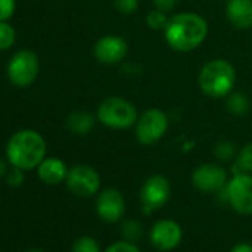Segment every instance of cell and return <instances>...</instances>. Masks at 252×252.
Wrapping results in <instances>:
<instances>
[{
  "label": "cell",
  "instance_id": "28",
  "mask_svg": "<svg viewBox=\"0 0 252 252\" xmlns=\"http://www.w3.org/2000/svg\"><path fill=\"white\" fill-rule=\"evenodd\" d=\"M153 3L162 12H171L177 6V0H153Z\"/></svg>",
  "mask_w": 252,
  "mask_h": 252
},
{
  "label": "cell",
  "instance_id": "19",
  "mask_svg": "<svg viewBox=\"0 0 252 252\" xmlns=\"http://www.w3.org/2000/svg\"><path fill=\"white\" fill-rule=\"evenodd\" d=\"M15 42V30L5 21H0V51L11 48Z\"/></svg>",
  "mask_w": 252,
  "mask_h": 252
},
{
  "label": "cell",
  "instance_id": "25",
  "mask_svg": "<svg viewBox=\"0 0 252 252\" xmlns=\"http://www.w3.org/2000/svg\"><path fill=\"white\" fill-rule=\"evenodd\" d=\"M15 12V0H0V21L9 20Z\"/></svg>",
  "mask_w": 252,
  "mask_h": 252
},
{
  "label": "cell",
  "instance_id": "1",
  "mask_svg": "<svg viewBox=\"0 0 252 252\" xmlns=\"http://www.w3.org/2000/svg\"><path fill=\"white\" fill-rule=\"evenodd\" d=\"M208 36V23L197 14L183 12L172 17L165 27L168 45L178 52H190Z\"/></svg>",
  "mask_w": 252,
  "mask_h": 252
},
{
  "label": "cell",
  "instance_id": "6",
  "mask_svg": "<svg viewBox=\"0 0 252 252\" xmlns=\"http://www.w3.org/2000/svg\"><path fill=\"white\" fill-rule=\"evenodd\" d=\"M39 73V60L32 51H20L17 52L8 65L9 80L20 88H26L34 82Z\"/></svg>",
  "mask_w": 252,
  "mask_h": 252
},
{
  "label": "cell",
  "instance_id": "29",
  "mask_svg": "<svg viewBox=\"0 0 252 252\" xmlns=\"http://www.w3.org/2000/svg\"><path fill=\"white\" fill-rule=\"evenodd\" d=\"M231 252H252V245L249 243H237L233 246Z\"/></svg>",
  "mask_w": 252,
  "mask_h": 252
},
{
  "label": "cell",
  "instance_id": "4",
  "mask_svg": "<svg viewBox=\"0 0 252 252\" xmlns=\"http://www.w3.org/2000/svg\"><path fill=\"white\" fill-rule=\"evenodd\" d=\"M98 120L111 129H128L137 123L138 114L132 102L120 96H108L98 107Z\"/></svg>",
  "mask_w": 252,
  "mask_h": 252
},
{
  "label": "cell",
  "instance_id": "26",
  "mask_svg": "<svg viewBox=\"0 0 252 252\" xmlns=\"http://www.w3.org/2000/svg\"><path fill=\"white\" fill-rule=\"evenodd\" d=\"M105 252H141L132 242H116L105 249Z\"/></svg>",
  "mask_w": 252,
  "mask_h": 252
},
{
  "label": "cell",
  "instance_id": "16",
  "mask_svg": "<svg viewBox=\"0 0 252 252\" xmlns=\"http://www.w3.org/2000/svg\"><path fill=\"white\" fill-rule=\"evenodd\" d=\"M95 125V117L86 111H76L68 116L67 119V126L73 134L77 135H85L88 134Z\"/></svg>",
  "mask_w": 252,
  "mask_h": 252
},
{
  "label": "cell",
  "instance_id": "31",
  "mask_svg": "<svg viewBox=\"0 0 252 252\" xmlns=\"http://www.w3.org/2000/svg\"><path fill=\"white\" fill-rule=\"evenodd\" d=\"M27 252H43V251H40V249H29Z\"/></svg>",
  "mask_w": 252,
  "mask_h": 252
},
{
  "label": "cell",
  "instance_id": "18",
  "mask_svg": "<svg viewBox=\"0 0 252 252\" xmlns=\"http://www.w3.org/2000/svg\"><path fill=\"white\" fill-rule=\"evenodd\" d=\"M239 168V174H246V172H252V143L246 144L242 152L239 153V159H237V165Z\"/></svg>",
  "mask_w": 252,
  "mask_h": 252
},
{
  "label": "cell",
  "instance_id": "23",
  "mask_svg": "<svg viewBox=\"0 0 252 252\" xmlns=\"http://www.w3.org/2000/svg\"><path fill=\"white\" fill-rule=\"evenodd\" d=\"M234 152H236V149H234L233 143H230V141H222L215 147V155L222 160L231 159L234 156Z\"/></svg>",
  "mask_w": 252,
  "mask_h": 252
},
{
  "label": "cell",
  "instance_id": "20",
  "mask_svg": "<svg viewBox=\"0 0 252 252\" xmlns=\"http://www.w3.org/2000/svg\"><path fill=\"white\" fill-rule=\"evenodd\" d=\"M71 252H99V246L95 239L83 236L73 243Z\"/></svg>",
  "mask_w": 252,
  "mask_h": 252
},
{
  "label": "cell",
  "instance_id": "10",
  "mask_svg": "<svg viewBox=\"0 0 252 252\" xmlns=\"http://www.w3.org/2000/svg\"><path fill=\"white\" fill-rule=\"evenodd\" d=\"M193 184L196 189L206 191V193H214V191H221L227 186V172L224 168L214 165V163H206L199 166L193 172Z\"/></svg>",
  "mask_w": 252,
  "mask_h": 252
},
{
  "label": "cell",
  "instance_id": "15",
  "mask_svg": "<svg viewBox=\"0 0 252 252\" xmlns=\"http://www.w3.org/2000/svg\"><path fill=\"white\" fill-rule=\"evenodd\" d=\"M37 174H39V178L45 184L55 186L64 181L68 172L63 160L55 159V158H48V159H43L42 163L37 166Z\"/></svg>",
  "mask_w": 252,
  "mask_h": 252
},
{
  "label": "cell",
  "instance_id": "5",
  "mask_svg": "<svg viewBox=\"0 0 252 252\" xmlns=\"http://www.w3.org/2000/svg\"><path fill=\"white\" fill-rule=\"evenodd\" d=\"M166 129H168L166 114L159 108H149L137 120L135 135L141 144L152 146L166 134Z\"/></svg>",
  "mask_w": 252,
  "mask_h": 252
},
{
  "label": "cell",
  "instance_id": "24",
  "mask_svg": "<svg viewBox=\"0 0 252 252\" xmlns=\"http://www.w3.org/2000/svg\"><path fill=\"white\" fill-rule=\"evenodd\" d=\"M114 6L122 14H134L138 9V0H116Z\"/></svg>",
  "mask_w": 252,
  "mask_h": 252
},
{
  "label": "cell",
  "instance_id": "11",
  "mask_svg": "<svg viewBox=\"0 0 252 252\" xmlns=\"http://www.w3.org/2000/svg\"><path fill=\"white\" fill-rule=\"evenodd\" d=\"M183 239V228L172 220L158 221L150 233L152 243L160 251H171L180 245Z\"/></svg>",
  "mask_w": 252,
  "mask_h": 252
},
{
  "label": "cell",
  "instance_id": "2",
  "mask_svg": "<svg viewBox=\"0 0 252 252\" xmlns=\"http://www.w3.org/2000/svg\"><path fill=\"white\" fill-rule=\"evenodd\" d=\"M6 155L12 166L29 171L39 166L45 159L46 143L39 132L24 129L17 132L9 140Z\"/></svg>",
  "mask_w": 252,
  "mask_h": 252
},
{
  "label": "cell",
  "instance_id": "27",
  "mask_svg": "<svg viewBox=\"0 0 252 252\" xmlns=\"http://www.w3.org/2000/svg\"><path fill=\"white\" fill-rule=\"evenodd\" d=\"M8 183L12 186V187H18L24 183V175H23V169L20 168H15L8 174Z\"/></svg>",
  "mask_w": 252,
  "mask_h": 252
},
{
  "label": "cell",
  "instance_id": "30",
  "mask_svg": "<svg viewBox=\"0 0 252 252\" xmlns=\"http://www.w3.org/2000/svg\"><path fill=\"white\" fill-rule=\"evenodd\" d=\"M5 174H6V163L2 159H0V178H2Z\"/></svg>",
  "mask_w": 252,
  "mask_h": 252
},
{
  "label": "cell",
  "instance_id": "3",
  "mask_svg": "<svg viewBox=\"0 0 252 252\" xmlns=\"http://www.w3.org/2000/svg\"><path fill=\"white\" fill-rule=\"evenodd\" d=\"M236 83L234 67L225 60H212L206 63L199 74V86L208 96H227Z\"/></svg>",
  "mask_w": 252,
  "mask_h": 252
},
{
  "label": "cell",
  "instance_id": "17",
  "mask_svg": "<svg viewBox=\"0 0 252 252\" xmlns=\"http://www.w3.org/2000/svg\"><path fill=\"white\" fill-rule=\"evenodd\" d=\"M225 107L227 110L231 113V114H236V116H243L248 113L249 110V101L246 98V95L243 94H228L227 95V102H225Z\"/></svg>",
  "mask_w": 252,
  "mask_h": 252
},
{
  "label": "cell",
  "instance_id": "22",
  "mask_svg": "<svg viewBox=\"0 0 252 252\" xmlns=\"http://www.w3.org/2000/svg\"><path fill=\"white\" fill-rule=\"evenodd\" d=\"M123 234L129 242H135L141 236V225L137 221H128L123 224Z\"/></svg>",
  "mask_w": 252,
  "mask_h": 252
},
{
  "label": "cell",
  "instance_id": "7",
  "mask_svg": "<svg viewBox=\"0 0 252 252\" xmlns=\"http://www.w3.org/2000/svg\"><path fill=\"white\" fill-rule=\"evenodd\" d=\"M227 200L237 214H252V177L248 174H237L225 186Z\"/></svg>",
  "mask_w": 252,
  "mask_h": 252
},
{
  "label": "cell",
  "instance_id": "21",
  "mask_svg": "<svg viewBox=\"0 0 252 252\" xmlns=\"http://www.w3.org/2000/svg\"><path fill=\"white\" fill-rule=\"evenodd\" d=\"M168 17H166V12H162L159 9L156 11H152L149 15H147V26L152 29V30H165V27L168 26Z\"/></svg>",
  "mask_w": 252,
  "mask_h": 252
},
{
  "label": "cell",
  "instance_id": "13",
  "mask_svg": "<svg viewBox=\"0 0 252 252\" xmlns=\"http://www.w3.org/2000/svg\"><path fill=\"white\" fill-rule=\"evenodd\" d=\"M125 199L120 191L114 189L104 190L96 200V212L101 220L107 222H117L125 214Z\"/></svg>",
  "mask_w": 252,
  "mask_h": 252
},
{
  "label": "cell",
  "instance_id": "12",
  "mask_svg": "<svg viewBox=\"0 0 252 252\" xmlns=\"http://www.w3.org/2000/svg\"><path fill=\"white\" fill-rule=\"evenodd\" d=\"M94 54L102 64H117L128 54V43L119 36H104L95 43Z\"/></svg>",
  "mask_w": 252,
  "mask_h": 252
},
{
  "label": "cell",
  "instance_id": "14",
  "mask_svg": "<svg viewBox=\"0 0 252 252\" xmlns=\"http://www.w3.org/2000/svg\"><path fill=\"white\" fill-rule=\"evenodd\" d=\"M228 21L237 29L252 27V0H228L227 8Z\"/></svg>",
  "mask_w": 252,
  "mask_h": 252
},
{
  "label": "cell",
  "instance_id": "9",
  "mask_svg": "<svg viewBox=\"0 0 252 252\" xmlns=\"http://www.w3.org/2000/svg\"><path fill=\"white\" fill-rule=\"evenodd\" d=\"M171 194V184L162 175L150 177L141 187V202L143 211L150 214L153 209L163 206Z\"/></svg>",
  "mask_w": 252,
  "mask_h": 252
},
{
  "label": "cell",
  "instance_id": "8",
  "mask_svg": "<svg viewBox=\"0 0 252 252\" xmlns=\"http://www.w3.org/2000/svg\"><path fill=\"white\" fill-rule=\"evenodd\" d=\"M68 189L79 197L94 196L99 189V175L98 172L86 165H77L71 168L67 174Z\"/></svg>",
  "mask_w": 252,
  "mask_h": 252
}]
</instances>
